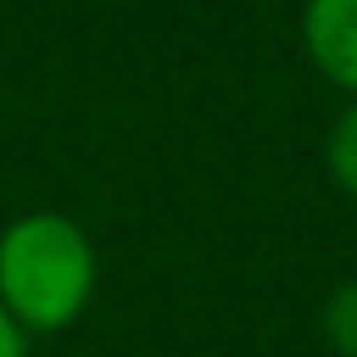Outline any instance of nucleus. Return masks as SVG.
Segmentation results:
<instances>
[{
  "label": "nucleus",
  "instance_id": "obj_1",
  "mask_svg": "<svg viewBox=\"0 0 357 357\" xmlns=\"http://www.w3.org/2000/svg\"><path fill=\"white\" fill-rule=\"evenodd\" d=\"M95 284L100 251L78 218L39 206L0 229V307L28 340L73 329L89 312Z\"/></svg>",
  "mask_w": 357,
  "mask_h": 357
},
{
  "label": "nucleus",
  "instance_id": "obj_2",
  "mask_svg": "<svg viewBox=\"0 0 357 357\" xmlns=\"http://www.w3.org/2000/svg\"><path fill=\"white\" fill-rule=\"evenodd\" d=\"M301 50L324 84L357 100V0H301Z\"/></svg>",
  "mask_w": 357,
  "mask_h": 357
},
{
  "label": "nucleus",
  "instance_id": "obj_3",
  "mask_svg": "<svg viewBox=\"0 0 357 357\" xmlns=\"http://www.w3.org/2000/svg\"><path fill=\"white\" fill-rule=\"evenodd\" d=\"M324 167L346 201H357V100H346L324 134Z\"/></svg>",
  "mask_w": 357,
  "mask_h": 357
},
{
  "label": "nucleus",
  "instance_id": "obj_4",
  "mask_svg": "<svg viewBox=\"0 0 357 357\" xmlns=\"http://www.w3.org/2000/svg\"><path fill=\"white\" fill-rule=\"evenodd\" d=\"M324 340L335 357H357V273L340 279L329 296H324Z\"/></svg>",
  "mask_w": 357,
  "mask_h": 357
},
{
  "label": "nucleus",
  "instance_id": "obj_5",
  "mask_svg": "<svg viewBox=\"0 0 357 357\" xmlns=\"http://www.w3.org/2000/svg\"><path fill=\"white\" fill-rule=\"evenodd\" d=\"M0 357H28V335L11 324V312L0 307Z\"/></svg>",
  "mask_w": 357,
  "mask_h": 357
},
{
  "label": "nucleus",
  "instance_id": "obj_6",
  "mask_svg": "<svg viewBox=\"0 0 357 357\" xmlns=\"http://www.w3.org/2000/svg\"><path fill=\"white\" fill-rule=\"evenodd\" d=\"M296 6H301V0H296Z\"/></svg>",
  "mask_w": 357,
  "mask_h": 357
}]
</instances>
